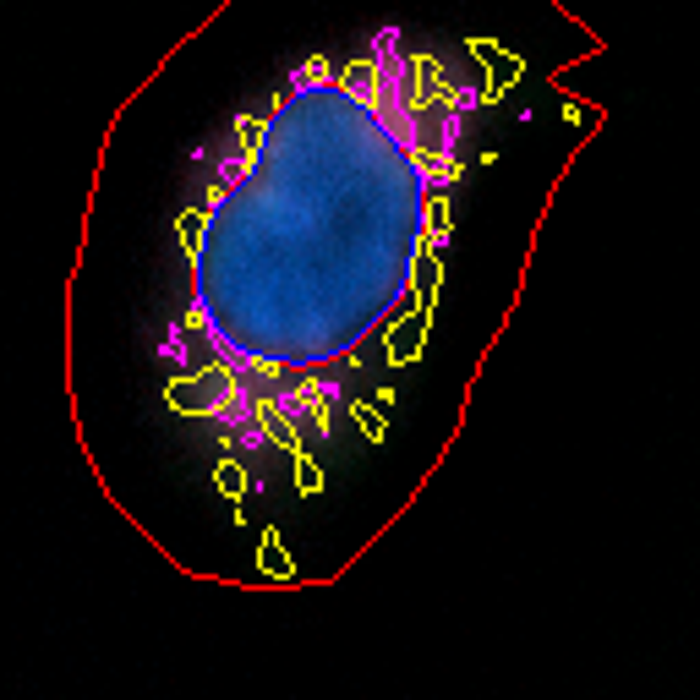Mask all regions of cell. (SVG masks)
Returning <instances> with one entry per match:
<instances>
[{
    "label": "cell",
    "instance_id": "cell-1",
    "mask_svg": "<svg viewBox=\"0 0 700 700\" xmlns=\"http://www.w3.org/2000/svg\"><path fill=\"white\" fill-rule=\"evenodd\" d=\"M487 88L383 28L307 61L236 126L181 219L165 400L241 460H301L443 274Z\"/></svg>",
    "mask_w": 700,
    "mask_h": 700
}]
</instances>
